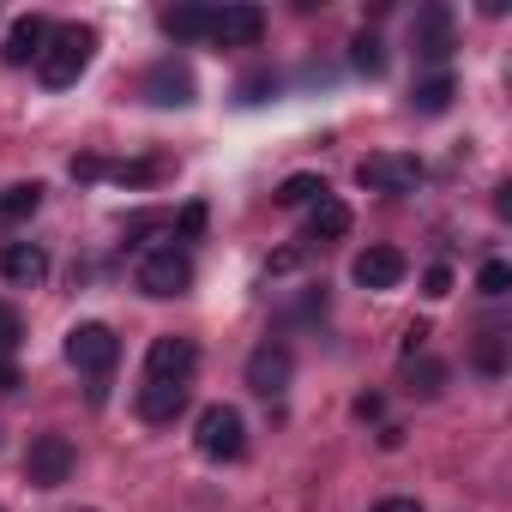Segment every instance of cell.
<instances>
[{
    "instance_id": "obj_22",
    "label": "cell",
    "mask_w": 512,
    "mask_h": 512,
    "mask_svg": "<svg viewBox=\"0 0 512 512\" xmlns=\"http://www.w3.org/2000/svg\"><path fill=\"white\" fill-rule=\"evenodd\" d=\"M350 67L368 73V79H380V73H386V43H380L374 31H362V37L350 43Z\"/></svg>"
},
{
    "instance_id": "obj_4",
    "label": "cell",
    "mask_w": 512,
    "mask_h": 512,
    "mask_svg": "<svg viewBox=\"0 0 512 512\" xmlns=\"http://www.w3.org/2000/svg\"><path fill=\"white\" fill-rule=\"evenodd\" d=\"M115 356H121V338H115L103 320H79V326L67 332V362H73L79 374L103 380V374L115 368Z\"/></svg>"
},
{
    "instance_id": "obj_34",
    "label": "cell",
    "mask_w": 512,
    "mask_h": 512,
    "mask_svg": "<svg viewBox=\"0 0 512 512\" xmlns=\"http://www.w3.org/2000/svg\"><path fill=\"white\" fill-rule=\"evenodd\" d=\"M422 344H428V326H410L404 332V356H422Z\"/></svg>"
},
{
    "instance_id": "obj_5",
    "label": "cell",
    "mask_w": 512,
    "mask_h": 512,
    "mask_svg": "<svg viewBox=\"0 0 512 512\" xmlns=\"http://www.w3.org/2000/svg\"><path fill=\"white\" fill-rule=\"evenodd\" d=\"M73 464H79V452H73L67 434H37L31 452H25V476H31V488H61V482H73Z\"/></svg>"
},
{
    "instance_id": "obj_25",
    "label": "cell",
    "mask_w": 512,
    "mask_h": 512,
    "mask_svg": "<svg viewBox=\"0 0 512 512\" xmlns=\"http://www.w3.org/2000/svg\"><path fill=\"white\" fill-rule=\"evenodd\" d=\"M476 368H482V374H500V368H506V338H500V332H482V344H476Z\"/></svg>"
},
{
    "instance_id": "obj_15",
    "label": "cell",
    "mask_w": 512,
    "mask_h": 512,
    "mask_svg": "<svg viewBox=\"0 0 512 512\" xmlns=\"http://www.w3.org/2000/svg\"><path fill=\"white\" fill-rule=\"evenodd\" d=\"M187 410V386L181 380H145L139 386V416L145 422H175Z\"/></svg>"
},
{
    "instance_id": "obj_26",
    "label": "cell",
    "mask_w": 512,
    "mask_h": 512,
    "mask_svg": "<svg viewBox=\"0 0 512 512\" xmlns=\"http://www.w3.org/2000/svg\"><path fill=\"white\" fill-rule=\"evenodd\" d=\"M19 338H25V320H19V308H7V302H0V356H13V350H19Z\"/></svg>"
},
{
    "instance_id": "obj_19",
    "label": "cell",
    "mask_w": 512,
    "mask_h": 512,
    "mask_svg": "<svg viewBox=\"0 0 512 512\" xmlns=\"http://www.w3.org/2000/svg\"><path fill=\"white\" fill-rule=\"evenodd\" d=\"M272 199H278L284 211H296V205H320V199H326V175H308V169H302V175H284Z\"/></svg>"
},
{
    "instance_id": "obj_20",
    "label": "cell",
    "mask_w": 512,
    "mask_h": 512,
    "mask_svg": "<svg viewBox=\"0 0 512 512\" xmlns=\"http://www.w3.org/2000/svg\"><path fill=\"white\" fill-rule=\"evenodd\" d=\"M43 181H19V187H7V193H0V217H7V223H25V217H37V205H43Z\"/></svg>"
},
{
    "instance_id": "obj_9",
    "label": "cell",
    "mask_w": 512,
    "mask_h": 512,
    "mask_svg": "<svg viewBox=\"0 0 512 512\" xmlns=\"http://www.w3.org/2000/svg\"><path fill=\"white\" fill-rule=\"evenodd\" d=\"M404 272H410V260H404L398 247H362L356 266H350V278H356L362 290H398Z\"/></svg>"
},
{
    "instance_id": "obj_14",
    "label": "cell",
    "mask_w": 512,
    "mask_h": 512,
    "mask_svg": "<svg viewBox=\"0 0 512 512\" xmlns=\"http://www.w3.org/2000/svg\"><path fill=\"white\" fill-rule=\"evenodd\" d=\"M410 43H416V55L422 61H446L452 55V13L446 7H422V19H416V31H410Z\"/></svg>"
},
{
    "instance_id": "obj_30",
    "label": "cell",
    "mask_w": 512,
    "mask_h": 512,
    "mask_svg": "<svg viewBox=\"0 0 512 512\" xmlns=\"http://www.w3.org/2000/svg\"><path fill=\"white\" fill-rule=\"evenodd\" d=\"M103 175V157H73V181H97Z\"/></svg>"
},
{
    "instance_id": "obj_36",
    "label": "cell",
    "mask_w": 512,
    "mask_h": 512,
    "mask_svg": "<svg viewBox=\"0 0 512 512\" xmlns=\"http://www.w3.org/2000/svg\"><path fill=\"white\" fill-rule=\"evenodd\" d=\"M0 512H7V506H0Z\"/></svg>"
},
{
    "instance_id": "obj_21",
    "label": "cell",
    "mask_w": 512,
    "mask_h": 512,
    "mask_svg": "<svg viewBox=\"0 0 512 512\" xmlns=\"http://www.w3.org/2000/svg\"><path fill=\"white\" fill-rule=\"evenodd\" d=\"M404 380H410V392L434 398V392L446 386V362H434V356H404Z\"/></svg>"
},
{
    "instance_id": "obj_27",
    "label": "cell",
    "mask_w": 512,
    "mask_h": 512,
    "mask_svg": "<svg viewBox=\"0 0 512 512\" xmlns=\"http://www.w3.org/2000/svg\"><path fill=\"white\" fill-rule=\"evenodd\" d=\"M205 235V205L193 199V205H181V217H175V241H199Z\"/></svg>"
},
{
    "instance_id": "obj_2",
    "label": "cell",
    "mask_w": 512,
    "mask_h": 512,
    "mask_svg": "<svg viewBox=\"0 0 512 512\" xmlns=\"http://www.w3.org/2000/svg\"><path fill=\"white\" fill-rule=\"evenodd\" d=\"M193 446L211 458V464H235L247 452V422L235 404H205L199 422H193Z\"/></svg>"
},
{
    "instance_id": "obj_18",
    "label": "cell",
    "mask_w": 512,
    "mask_h": 512,
    "mask_svg": "<svg viewBox=\"0 0 512 512\" xmlns=\"http://www.w3.org/2000/svg\"><path fill=\"white\" fill-rule=\"evenodd\" d=\"M163 31L175 43H211V7H175L163 13Z\"/></svg>"
},
{
    "instance_id": "obj_13",
    "label": "cell",
    "mask_w": 512,
    "mask_h": 512,
    "mask_svg": "<svg viewBox=\"0 0 512 512\" xmlns=\"http://www.w3.org/2000/svg\"><path fill=\"white\" fill-rule=\"evenodd\" d=\"M145 97H151L157 109H187V103H193V73H187L181 61H157V67L145 73Z\"/></svg>"
},
{
    "instance_id": "obj_6",
    "label": "cell",
    "mask_w": 512,
    "mask_h": 512,
    "mask_svg": "<svg viewBox=\"0 0 512 512\" xmlns=\"http://www.w3.org/2000/svg\"><path fill=\"white\" fill-rule=\"evenodd\" d=\"M356 181H362L368 193H416L422 163H416V157H404V151H374V157H362V163H356Z\"/></svg>"
},
{
    "instance_id": "obj_3",
    "label": "cell",
    "mask_w": 512,
    "mask_h": 512,
    "mask_svg": "<svg viewBox=\"0 0 512 512\" xmlns=\"http://www.w3.org/2000/svg\"><path fill=\"white\" fill-rule=\"evenodd\" d=\"M151 302H169V296H187L193 290V260L169 241V247H151L145 260H139V278H133Z\"/></svg>"
},
{
    "instance_id": "obj_29",
    "label": "cell",
    "mask_w": 512,
    "mask_h": 512,
    "mask_svg": "<svg viewBox=\"0 0 512 512\" xmlns=\"http://www.w3.org/2000/svg\"><path fill=\"white\" fill-rule=\"evenodd\" d=\"M266 91H278V79H272V73H253V79L241 85V103H266Z\"/></svg>"
},
{
    "instance_id": "obj_23",
    "label": "cell",
    "mask_w": 512,
    "mask_h": 512,
    "mask_svg": "<svg viewBox=\"0 0 512 512\" xmlns=\"http://www.w3.org/2000/svg\"><path fill=\"white\" fill-rule=\"evenodd\" d=\"M103 175H115L121 187H151L163 175V163H103Z\"/></svg>"
},
{
    "instance_id": "obj_24",
    "label": "cell",
    "mask_w": 512,
    "mask_h": 512,
    "mask_svg": "<svg viewBox=\"0 0 512 512\" xmlns=\"http://www.w3.org/2000/svg\"><path fill=\"white\" fill-rule=\"evenodd\" d=\"M476 290H482L488 302H500V296L512 290V266H506V260H488V266L476 272Z\"/></svg>"
},
{
    "instance_id": "obj_1",
    "label": "cell",
    "mask_w": 512,
    "mask_h": 512,
    "mask_svg": "<svg viewBox=\"0 0 512 512\" xmlns=\"http://www.w3.org/2000/svg\"><path fill=\"white\" fill-rule=\"evenodd\" d=\"M91 49H97V37H91L85 25H67V31H55V37H49V49H43V61H37V79H43L49 91H67V85H79V73L91 67Z\"/></svg>"
},
{
    "instance_id": "obj_10",
    "label": "cell",
    "mask_w": 512,
    "mask_h": 512,
    "mask_svg": "<svg viewBox=\"0 0 512 512\" xmlns=\"http://www.w3.org/2000/svg\"><path fill=\"white\" fill-rule=\"evenodd\" d=\"M49 37H55V25H49L43 13H25V19H13V31H7V49H0V61H7V67H31V61H43Z\"/></svg>"
},
{
    "instance_id": "obj_16",
    "label": "cell",
    "mask_w": 512,
    "mask_h": 512,
    "mask_svg": "<svg viewBox=\"0 0 512 512\" xmlns=\"http://www.w3.org/2000/svg\"><path fill=\"white\" fill-rule=\"evenodd\" d=\"M350 223H356V217H350V205L326 193V199L308 211V241H344V235H350Z\"/></svg>"
},
{
    "instance_id": "obj_17",
    "label": "cell",
    "mask_w": 512,
    "mask_h": 512,
    "mask_svg": "<svg viewBox=\"0 0 512 512\" xmlns=\"http://www.w3.org/2000/svg\"><path fill=\"white\" fill-rule=\"evenodd\" d=\"M452 97H458V79L440 67V73H428V79L410 91V109H416V115H446V109H452Z\"/></svg>"
},
{
    "instance_id": "obj_31",
    "label": "cell",
    "mask_w": 512,
    "mask_h": 512,
    "mask_svg": "<svg viewBox=\"0 0 512 512\" xmlns=\"http://www.w3.org/2000/svg\"><path fill=\"white\" fill-rule=\"evenodd\" d=\"M296 266H302V247H284V253H272L266 272H296Z\"/></svg>"
},
{
    "instance_id": "obj_12",
    "label": "cell",
    "mask_w": 512,
    "mask_h": 512,
    "mask_svg": "<svg viewBox=\"0 0 512 512\" xmlns=\"http://www.w3.org/2000/svg\"><path fill=\"white\" fill-rule=\"evenodd\" d=\"M266 37V13L260 7H223V13H211V43H223V49H253Z\"/></svg>"
},
{
    "instance_id": "obj_7",
    "label": "cell",
    "mask_w": 512,
    "mask_h": 512,
    "mask_svg": "<svg viewBox=\"0 0 512 512\" xmlns=\"http://www.w3.org/2000/svg\"><path fill=\"white\" fill-rule=\"evenodd\" d=\"M290 380H296V356L284 344H260V350L247 356V386L260 392V398H284Z\"/></svg>"
},
{
    "instance_id": "obj_11",
    "label": "cell",
    "mask_w": 512,
    "mask_h": 512,
    "mask_svg": "<svg viewBox=\"0 0 512 512\" xmlns=\"http://www.w3.org/2000/svg\"><path fill=\"white\" fill-rule=\"evenodd\" d=\"M0 278H7L13 290H37L49 278V253L37 241H7L0 247Z\"/></svg>"
},
{
    "instance_id": "obj_33",
    "label": "cell",
    "mask_w": 512,
    "mask_h": 512,
    "mask_svg": "<svg viewBox=\"0 0 512 512\" xmlns=\"http://www.w3.org/2000/svg\"><path fill=\"white\" fill-rule=\"evenodd\" d=\"M374 512H422V500H410V494H392V500H380Z\"/></svg>"
},
{
    "instance_id": "obj_32",
    "label": "cell",
    "mask_w": 512,
    "mask_h": 512,
    "mask_svg": "<svg viewBox=\"0 0 512 512\" xmlns=\"http://www.w3.org/2000/svg\"><path fill=\"white\" fill-rule=\"evenodd\" d=\"M380 410H386V398H380V392H368V398H356V416H362V422H374Z\"/></svg>"
},
{
    "instance_id": "obj_35",
    "label": "cell",
    "mask_w": 512,
    "mask_h": 512,
    "mask_svg": "<svg viewBox=\"0 0 512 512\" xmlns=\"http://www.w3.org/2000/svg\"><path fill=\"white\" fill-rule=\"evenodd\" d=\"M13 386H19V368H13L7 356H0V392H13Z\"/></svg>"
},
{
    "instance_id": "obj_28",
    "label": "cell",
    "mask_w": 512,
    "mask_h": 512,
    "mask_svg": "<svg viewBox=\"0 0 512 512\" xmlns=\"http://www.w3.org/2000/svg\"><path fill=\"white\" fill-rule=\"evenodd\" d=\"M422 296H434V302L452 296V272H446V266H428V272H422Z\"/></svg>"
},
{
    "instance_id": "obj_8",
    "label": "cell",
    "mask_w": 512,
    "mask_h": 512,
    "mask_svg": "<svg viewBox=\"0 0 512 512\" xmlns=\"http://www.w3.org/2000/svg\"><path fill=\"white\" fill-rule=\"evenodd\" d=\"M193 368H199L193 338H175V332L151 338V350H145V380H181V386H187V374H193Z\"/></svg>"
}]
</instances>
